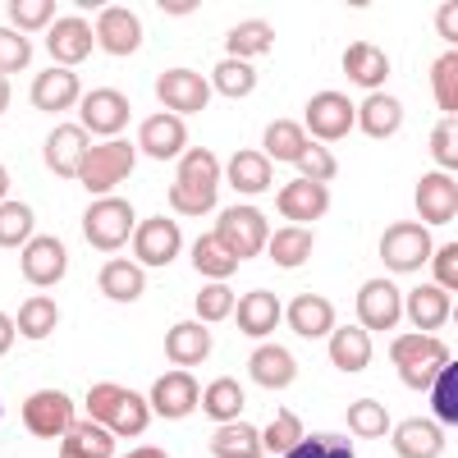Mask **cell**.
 I'll return each mask as SVG.
<instances>
[{"mask_svg": "<svg viewBox=\"0 0 458 458\" xmlns=\"http://www.w3.org/2000/svg\"><path fill=\"white\" fill-rule=\"evenodd\" d=\"M179 174L170 183V207L179 216H207L216 207V188H220V161L207 147H188L179 157Z\"/></svg>", "mask_w": 458, "mask_h": 458, "instance_id": "6da1fadb", "label": "cell"}, {"mask_svg": "<svg viewBox=\"0 0 458 458\" xmlns=\"http://www.w3.org/2000/svg\"><path fill=\"white\" fill-rule=\"evenodd\" d=\"M390 362H394V371L403 376V386L431 390V380L440 376V367L454 362V353L445 349L436 335H403V339L390 344Z\"/></svg>", "mask_w": 458, "mask_h": 458, "instance_id": "7a4b0ae2", "label": "cell"}, {"mask_svg": "<svg viewBox=\"0 0 458 458\" xmlns=\"http://www.w3.org/2000/svg\"><path fill=\"white\" fill-rule=\"evenodd\" d=\"M133 161H138V147L124 142V138H110V142H97L88 151V161L79 170V183L88 188L92 198H110L129 174H133Z\"/></svg>", "mask_w": 458, "mask_h": 458, "instance_id": "3957f363", "label": "cell"}, {"mask_svg": "<svg viewBox=\"0 0 458 458\" xmlns=\"http://www.w3.org/2000/svg\"><path fill=\"white\" fill-rule=\"evenodd\" d=\"M211 234L229 248V257L234 261H248L257 252H266V239H271V229H266V216L248 202H234L220 211V225L211 229Z\"/></svg>", "mask_w": 458, "mask_h": 458, "instance_id": "277c9868", "label": "cell"}, {"mask_svg": "<svg viewBox=\"0 0 458 458\" xmlns=\"http://www.w3.org/2000/svg\"><path fill=\"white\" fill-rule=\"evenodd\" d=\"M380 261H386V271H394V276L422 271V266L431 261V234H427V225L394 220L386 234H380Z\"/></svg>", "mask_w": 458, "mask_h": 458, "instance_id": "5b68a950", "label": "cell"}, {"mask_svg": "<svg viewBox=\"0 0 458 458\" xmlns=\"http://www.w3.org/2000/svg\"><path fill=\"white\" fill-rule=\"evenodd\" d=\"M133 225H138V216H133L129 202L101 198V202H92L88 216H83V239H88L97 252H120V248L133 239Z\"/></svg>", "mask_w": 458, "mask_h": 458, "instance_id": "8992f818", "label": "cell"}, {"mask_svg": "<svg viewBox=\"0 0 458 458\" xmlns=\"http://www.w3.org/2000/svg\"><path fill=\"white\" fill-rule=\"evenodd\" d=\"M133 257L142 271H161V266H170L183 248V234H179V225L170 216H147L142 225H133Z\"/></svg>", "mask_w": 458, "mask_h": 458, "instance_id": "52a82bcc", "label": "cell"}, {"mask_svg": "<svg viewBox=\"0 0 458 458\" xmlns=\"http://www.w3.org/2000/svg\"><path fill=\"white\" fill-rule=\"evenodd\" d=\"M302 133H312V142H339L344 133H353V101L344 92H317L302 114Z\"/></svg>", "mask_w": 458, "mask_h": 458, "instance_id": "ba28073f", "label": "cell"}, {"mask_svg": "<svg viewBox=\"0 0 458 458\" xmlns=\"http://www.w3.org/2000/svg\"><path fill=\"white\" fill-rule=\"evenodd\" d=\"M23 427L37 440H60L73 427V399L64 390H37L23 399Z\"/></svg>", "mask_w": 458, "mask_h": 458, "instance_id": "9c48e42d", "label": "cell"}, {"mask_svg": "<svg viewBox=\"0 0 458 458\" xmlns=\"http://www.w3.org/2000/svg\"><path fill=\"white\" fill-rule=\"evenodd\" d=\"M157 97L165 106V114H198L211 106V83L202 79L198 69H165L157 79Z\"/></svg>", "mask_w": 458, "mask_h": 458, "instance_id": "30bf717a", "label": "cell"}, {"mask_svg": "<svg viewBox=\"0 0 458 458\" xmlns=\"http://www.w3.org/2000/svg\"><path fill=\"white\" fill-rule=\"evenodd\" d=\"M129 114H133V106H129V97L120 88H97V92L83 97V129H88V138L92 133L106 138V142L120 138L129 129Z\"/></svg>", "mask_w": 458, "mask_h": 458, "instance_id": "8fae6325", "label": "cell"}, {"mask_svg": "<svg viewBox=\"0 0 458 458\" xmlns=\"http://www.w3.org/2000/svg\"><path fill=\"white\" fill-rule=\"evenodd\" d=\"M198 399H202V386L193 380V371H179V367H170L157 386H151V399H147V408L157 412V417H165V422H179V417H188L198 408Z\"/></svg>", "mask_w": 458, "mask_h": 458, "instance_id": "7c38bea8", "label": "cell"}, {"mask_svg": "<svg viewBox=\"0 0 458 458\" xmlns=\"http://www.w3.org/2000/svg\"><path fill=\"white\" fill-rule=\"evenodd\" d=\"M92 37H97V47H101L106 55H138V47H142V23H138V14L124 10V5H106V10L97 14V23H92Z\"/></svg>", "mask_w": 458, "mask_h": 458, "instance_id": "4fadbf2b", "label": "cell"}, {"mask_svg": "<svg viewBox=\"0 0 458 458\" xmlns=\"http://www.w3.org/2000/svg\"><path fill=\"white\" fill-rule=\"evenodd\" d=\"M19 266H23V280H28V284H37V289H51V284H60V280H64L69 252H64V243H60V239H51V234H37V239H28V243H23Z\"/></svg>", "mask_w": 458, "mask_h": 458, "instance_id": "5bb4252c", "label": "cell"}, {"mask_svg": "<svg viewBox=\"0 0 458 458\" xmlns=\"http://www.w3.org/2000/svg\"><path fill=\"white\" fill-rule=\"evenodd\" d=\"M403 317V298L394 289V280H367L358 289V326L371 330H394Z\"/></svg>", "mask_w": 458, "mask_h": 458, "instance_id": "9a60e30c", "label": "cell"}, {"mask_svg": "<svg viewBox=\"0 0 458 458\" xmlns=\"http://www.w3.org/2000/svg\"><path fill=\"white\" fill-rule=\"evenodd\" d=\"M97 47V37H92V23L79 19V14H69V19H55L51 32H47V51L55 55V69H79Z\"/></svg>", "mask_w": 458, "mask_h": 458, "instance_id": "2e32d148", "label": "cell"}, {"mask_svg": "<svg viewBox=\"0 0 458 458\" xmlns=\"http://www.w3.org/2000/svg\"><path fill=\"white\" fill-rule=\"evenodd\" d=\"M417 216H422V225H454L458 216V183L454 174H422L417 179Z\"/></svg>", "mask_w": 458, "mask_h": 458, "instance_id": "e0dca14e", "label": "cell"}, {"mask_svg": "<svg viewBox=\"0 0 458 458\" xmlns=\"http://www.w3.org/2000/svg\"><path fill=\"white\" fill-rule=\"evenodd\" d=\"M138 151L151 161H174L188 151V129L179 114H147V124L138 133Z\"/></svg>", "mask_w": 458, "mask_h": 458, "instance_id": "ac0fdd59", "label": "cell"}, {"mask_svg": "<svg viewBox=\"0 0 458 458\" xmlns=\"http://www.w3.org/2000/svg\"><path fill=\"white\" fill-rule=\"evenodd\" d=\"M276 207H280V216H284L289 225H302V229H308L312 220H321V216L330 211V193H326V183L293 179V183H284V188H280Z\"/></svg>", "mask_w": 458, "mask_h": 458, "instance_id": "d6986e66", "label": "cell"}, {"mask_svg": "<svg viewBox=\"0 0 458 458\" xmlns=\"http://www.w3.org/2000/svg\"><path fill=\"white\" fill-rule=\"evenodd\" d=\"M88 151H92V142H88V129H83V124H79V129L60 124V129H51V138H47V165H51V174H60V179H79Z\"/></svg>", "mask_w": 458, "mask_h": 458, "instance_id": "ffe728a7", "label": "cell"}, {"mask_svg": "<svg viewBox=\"0 0 458 458\" xmlns=\"http://www.w3.org/2000/svg\"><path fill=\"white\" fill-rule=\"evenodd\" d=\"M234 321L248 339H271V330L284 321V308H280V298L271 289H252L234 302Z\"/></svg>", "mask_w": 458, "mask_h": 458, "instance_id": "44dd1931", "label": "cell"}, {"mask_svg": "<svg viewBox=\"0 0 458 458\" xmlns=\"http://www.w3.org/2000/svg\"><path fill=\"white\" fill-rule=\"evenodd\" d=\"M165 358L179 371H193L198 362L211 358V330L202 321H179L165 330Z\"/></svg>", "mask_w": 458, "mask_h": 458, "instance_id": "7402d4cb", "label": "cell"}, {"mask_svg": "<svg viewBox=\"0 0 458 458\" xmlns=\"http://www.w3.org/2000/svg\"><path fill=\"white\" fill-rule=\"evenodd\" d=\"M28 97H32V110L60 114V110H69L73 101L83 97V83H79V73H73V69H42Z\"/></svg>", "mask_w": 458, "mask_h": 458, "instance_id": "603a6c76", "label": "cell"}, {"mask_svg": "<svg viewBox=\"0 0 458 458\" xmlns=\"http://www.w3.org/2000/svg\"><path fill=\"white\" fill-rule=\"evenodd\" d=\"M284 321L293 326L298 339H326L335 330V302L321 293H298L284 308Z\"/></svg>", "mask_w": 458, "mask_h": 458, "instance_id": "cb8c5ba5", "label": "cell"}, {"mask_svg": "<svg viewBox=\"0 0 458 458\" xmlns=\"http://www.w3.org/2000/svg\"><path fill=\"white\" fill-rule=\"evenodd\" d=\"M394 440V454L399 458H440L445 454V431L427 417H403V422L390 431Z\"/></svg>", "mask_w": 458, "mask_h": 458, "instance_id": "d4e9b609", "label": "cell"}, {"mask_svg": "<svg viewBox=\"0 0 458 458\" xmlns=\"http://www.w3.org/2000/svg\"><path fill=\"white\" fill-rule=\"evenodd\" d=\"M344 73H349V83L362 88V92H380L390 79V60L380 47L371 42H353L349 51H344Z\"/></svg>", "mask_w": 458, "mask_h": 458, "instance_id": "484cf974", "label": "cell"}, {"mask_svg": "<svg viewBox=\"0 0 458 458\" xmlns=\"http://www.w3.org/2000/svg\"><path fill=\"white\" fill-rule=\"evenodd\" d=\"M353 124L367 133V138H390L399 133L403 124V101L394 92H367V101L353 110Z\"/></svg>", "mask_w": 458, "mask_h": 458, "instance_id": "4316f807", "label": "cell"}, {"mask_svg": "<svg viewBox=\"0 0 458 458\" xmlns=\"http://www.w3.org/2000/svg\"><path fill=\"white\" fill-rule=\"evenodd\" d=\"M403 312L412 317L417 335H431V330L449 326V317H454V293H445V289H436V284H422V289L408 293Z\"/></svg>", "mask_w": 458, "mask_h": 458, "instance_id": "83f0119b", "label": "cell"}, {"mask_svg": "<svg viewBox=\"0 0 458 458\" xmlns=\"http://www.w3.org/2000/svg\"><path fill=\"white\" fill-rule=\"evenodd\" d=\"M330 367L335 371H367L371 367V335L362 326H335L330 330Z\"/></svg>", "mask_w": 458, "mask_h": 458, "instance_id": "f1b7e54d", "label": "cell"}, {"mask_svg": "<svg viewBox=\"0 0 458 458\" xmlns=\"http://www.w3.org/2000/svg\"><path fill=\"white\" fill-rule=\"evenodd\" d=\"M248 371L261 390H284L293 386V376H298V362L289 349H280V344H261V349L248 358Z\"/></svg>", "mask_w": 458, "mask_h": 458, "instance_id": "f546056e", "label": "cell"}, {"mask_svg": "<svg viewBox=\"0 0 458 458\" xmlns=\"http://www.w3.org/2000/svg\"><path fill=\"white\" fill-rule=\"evenodd\" d=\"M97 289L110 298V302H138L142 289H147V276L138 261H124V257H110L97 276Z\"/></svg>", "mask_w": 458, "mask_h": 458, "instance_id": "4dcf8cb0", "label": "cell"}, {"mask_svg": "<svg viewBox=\"0 0 458 458\" xmlns=\"http://www.w3.org/2000/svg\"><path fill=\"white\" fill-rule=\"evenodd\" d=\"M271 179H276V165L266 161L261 151L243 147V151H234V157H229V183H234V193H243V198L266 193V188H271Z\"/></svg>", "mask_w": 458, "mask_h": 458, "instance_id": "1f68e13d", "label": "cell"}, {"mask_svg": "<svg viewBox=\"0 0 458 458\" xmlns=\"http://www.w3.org/2000/svg\"><path fill=\"white\" fill-rule=\"evenodd\" d=\"M271 47H276V28L266 19H243V23L229 28V37H225L229 60H243V64H252V55H266Z\"/></svg>", "mask_w": 458, "mask_h": 458, "instance_id": "d6a6232c", "label": "cell"}, {"mask_svg": "<svg viewBox=\"0 0 458 458\" xmlns=\"http://www.w3.org/2000/svg\"><path fill=\"white\" fill-rule=\"evenodd\" d=\"M60 458H114V436L97 422H73L60 436Z\"/></svg>", "mask_w": 458, "mask_h": 458, "instance_id": "836d02e7", "label": "cell"}, {"mask_svg": "<svg viewBox=\"0 0 458 458\" xmlns=\"http://www.w3.org/2000/svg\"><path fill=\"white\" fill-rule=\"evenodd\" d=\"M266 252H271V261L280 271H298V266H308V257H312V234L302 225H284L266 239Z\"/></svg>", "mask_w": 458, "mask_h": 458, "instance_id": "e575fe53", "label": "cell"}, {"mask_svg": "<svg viewBox=\"0 0 458 458\" xmlns=\"http://www.w3.org/2000/svg\"><path fill=\"white\" fill-rule=\"evenodd\" d=\"M198 408L211 417V422H239V412H243V386H239L234 376H220V380H211V386L202 390Z\"/></svg>", "mask_w": 458, "mask_h": 458, "instance_id": "d590c367", "label": "cell"}, {"mask_svg": "<svg viewBox=\"0 0 458 458\" xmlns=\"http://www.w3.org/2000/svg\"><path fill=\"white\" fill-rule=\"evenodd\" d=\"M147 427H151L147 399L133 394V390H120V399H114V408H110V417H106V431H110V436H142Z\"/></svg>", "mask_w": 458, "mask_h": 458, "instance_id": "8d00e7d4", "label": "cell"}, {"mask_svg": "<svg viewBox=\"0 0 458 458\" xmlns=\"http://www.w3.org/2000/svg\"><path fill=\"white\" fill-rule=\"evenodd\" d=\"M55 326H60V308L47 298V293H37V298H28L23 308H19V317H14V330L23 335V339H51L55 335Z\"/></svg>", "mask_w": 458, "mask_h": 458, "instance_id": "74e56055", "label": "cell"}, {"mask_svg": "<svg viewBox=\"0 0 458 458\" xmlns=\"http://www.w3.org/2000/svg\"><path fill=\"white\" fill-rule=\"evenodd\" d=\"M302 147H308V133H302V124H293V120H271V124H266V147H261L266 161L293 165Z\"/></svg>", "mask_w": 458, "mask_h": 458, "instance_id": "f35d334b", "label": "cell"}, {"mask_svg": "<svg viewBox=\"0 0 458 458\" xmlns=\"http://www.w3.org/2000/svg\"><path fill=\"white\" fill-rule=\"evenodd\" d=\"M193 266H198V276L225 280V284H229V276L239 271V261L229 257V248H225L216 234H198V239H193Z\"/></svg>", "mask_w": 458, "mask_h": 458, "instance_id": "ab89813d", "label": "cell"}, {"mask_svg": "<svg viewBox=\"0 0 458 458\" xmlns=\"http://www.w3.org/2000/svg\"><path fill=\"white\" fill-rule=\"evenodd\" d=\"M211 454L216 458H261V436L248 422H225L211 436Z\"/></svg>", "mask_w": 458, "mask_h": 458, "instance_id": "60d3db41", "label": "cell"}, {"mask_svg": "<svg viewBox=\"0 0 458 458\" xmlns=\"http://www.w3.org/2000/svg\"><path fill=\"white\" fill-rule=\"evenodd\" d=\"M349 431H353V436H367V440L390 436V412H386V403L353 399V403H349Z\"/></svg>", "mask_w": 458, "mask_h": 458, "instance_id": "b9f144b4", "label": "cell"}, {"mask_svg": "<svg viewBox=\"0 0 458 458\" xmlns=\"http://www.w3.org/2000/svg\"><path fill=\"white\" fill-rule=\"evenodd\" d=\"M207 83H211L220 97H248V92L257 88V69L243 64V60H220Z\"/></svg>", "mask_w": 458, "mask_h": 458, "instance_id": "7bdbcfd3", "label": "cell"}, {"mask_svg": "<svg viewBox=\"0 0 458 458\" xmlns=\"http://www.w3.org/2000/svg\"><path fill=\"white\" fill-rule=\"evenodd\" d=\"M293 170H298V179H308V183H330V179L339 174V161L330 157V147H321V142L308 138V147L298 151Z\"/></svg>", "mask_w": 458, "mask_h": 458, "instance_id": "ee69618b", "label": "cell"}, {"mask_svg": "<svg viewBox=\"0 0 458 458\" xmlns=\"http://www.w3.org/2000/svg\"><path fill=\"white\" fill-rule=\"evenodd\" d=\"M431 92L445 110V120H454V110H458V55L454 51L431 64Z\"/></svg>", "mask_w": 458, "mask_h": 458, "instance_id": "f6af8a7d", "label": "cell"}, {"mask_svg": "<svg viewBox=\"0 0 458 458\" xmlns=\"http://www.w3.org/2000/svg\"><path fill=\"white\" fill-rule=\"evenodd\" d=\"M32 239V207L0 202V248H23Z\"/></svg>", "mask_w": 458, "mask_h": 458, "instance_id": "bcb514c9", "label": "cell"}, {"mask_svg": "<svg viewBox=\"0 0 458 458\" xmlns=\"http://www.w3.org/2000/svg\"><path fill=\"white\" fill-rule=\"evenodd\" d=\"M234 289H229L225 280H211L202 293H198V302H193V308H198V321L202 326H211V321H225V317H234Z\"/></svg>", "mask_w": 458, "mask_h": 458, "instance_id": "7dc6e473", "label": "cell"}, {"mask_svg": "<svg viewBox=\"0 0 458 458\" xmlns=\"http://www.w3.org/2000/svg\"><path fill=\"white\" fill-rule=\"evenodd\" d=\"M302 436H308V431H302V417L284 408V412H276V422L266 427V436H261V449H271V454H280V458H284V454H289V449H293Z\"/></svg>", "mask_w": 458, "mask_h": 458, "instance_id": "c3c4849f", "label": "cell"}, {"mask_svg": "<svg viewBox=\"0 0 458 458\" xmlns=\"http://www.w3.org/2000/svg\"><path fill=\"white\" fill-rule=\"evenodd\" d=\"M10 19H14V32H37V28H51L55 23V5L51 0H10Z\"/></svg>", "mask_w": 458, "mask_h": 458, "instance_id": "681fc988", "label": "cell"}, {"mask_svg": "<svg viewBox=\"0 0 458 458\" xmlns=\"http://www.w3.org/2000/svg\"><path fill=\"white\" fill-rule=\"evenodd\" d=\"M431 403L440 412V422H458V362L440 367V376L431 380Z\"/></svg>", "mask_w": 458, "mask_h": 458, "instance_id": "f907efd6", "label": "cell"}, {"mask_svg": "<svg viewBox=\"0 0 458 458\" xmlns=\"http://www.w3.org/2000/svg\"><path fill=\"white\" fill-rule=\"evenodd\" d=\"M28 60H32V42H28V37L14 32V28H0V79L28 69Z\"/></svg>", "mask_w": 458, "mask_h": 458, "instance_id": "816d5d0a", "label": "cell"}, {"mask_svg": "<svg viewBox=\"0 0 458 458\" xmlns=\"http://www.w3.org/2000/svg\"><path fill=\"white\" fill-rule=\"evenodd\" d=\"M284 458H353V445L344 436H302Z\"/></svg>", "mask_w": 458, "mask_h": 458, "instance_id": "f5cc1de1", "label": "cell"}, {"mask_svg": "<svg viewBox=\"0 0 458 458\" xmlns=\"http://www.w3.org/2000/svg\"><path fill=\"white\" fill-rule=\"evenodd\" d=\"M431 157H436L440 174H454V165H458V124L454 120L431 129Z\"/></svg>", "mask_w": 458, "mask_h": 458, "instance_id": "db71d44e", "label": "cell"}, {"mask_svg": "<svg viewBox=\"0 0 458 458\" xmlns=\"http://www.w3.org/2000/svg\"><path fill=\"white\" fill-rule=\"evenodd\" d=\"M431 271H436V289L454 293V284H458V248H454V243H445V248L431 257Z\"/></svg>", "mask_w": 458, "mask_h": 458, "instance_id": "11a10c76", "label": "cell"}, {"mask_svg": "<svg viewBox=\"0 0 458 458\" xmlns=\"http://www.w3.org/2000/svg\"><path fill=\"white\" fill-rule=\"evenodd\" d=\"M454 19H458V10H454V5H440V10H436V28H440V37H445L449 47L458 42V23H454Z\"/></svg>", "mask_w": 458, "mask_h": 458, "instance_id": "9f6ffc18", "label": "cell"}, {"mask_svg": "<svg viewBox=\"0 0 458 458\" xmlns=\"http://www.w3.org/2000/svg\"><path fill=\"white\" fill-rule=\"evenodd\" d=\"M14 335H19V330H14V321H10L5 312H0V358H5V353L14 349Z\"/></svg>", "mask_w": 458, "mask_h": 458, "instance_id": "6f0895ef", "label": "cell"}, {"mask_svg": "<svg viewBox=\"0 0 458 458\" xmlns=\"http://www.w3.org/2000/svg\"><path fill=\"white\" fill-rule=\"evenodd\" d=\"M161 10H165V14H174V19H183V14H193L198 5H193V0H165Z\"/></svg>", "mask_w": 458, "mask_h": 458, "instance_id": "680465c9", "label": "cell"}, {"mask_svg": "<svg viewBox=\"0 0 458 458\" xmlns=\"http://www.w3.org/2000/svg\"><path fill=\"white\" fill-rule=\"evenodd\" d=\"M120 458H170V454L157 449V445H142V449H129V454H120Z\"/></svg>", "mask_w": 458, "mask_h": 458, "instance_id": "91938a15", "label": "cell"}, {"mask_svg": "<svg viewBox=\"0 0 458 458\" xmlns=\"http://www.w3.org/2000/svg\"><path fill=\"white\" fill-rule=\"evenodd\" d=\"M10 110V79H0V114Z\"/></svg>", "mask_w": 458, "mask_h": 458, "instance_id": "94428289", "label": "cell"}, {"mask_svg": "<svg viewBox=\"0 0 458 458\" xmlns=\"http://www.w3.org/2000/svg\"><path fill=\"white\" fill-rule=\"evenodd\" d=\"M5 193H10V170L0 165V202H5Z\"/></svg>", "mask_w": 458, "mask_h": 458, "instance_id": "6125c7cd", "label": "cell"}]
</instances>
